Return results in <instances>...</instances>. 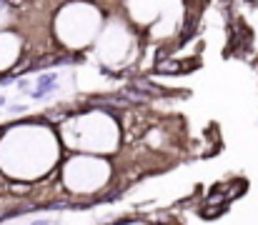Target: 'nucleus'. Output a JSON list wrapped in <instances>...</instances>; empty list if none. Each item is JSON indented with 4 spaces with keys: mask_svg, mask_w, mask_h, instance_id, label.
<instances>
[{
    "mask_svg": "<svg viewBox=\"0 0 258 225\" xmlns=\"http://www.w3.org/2000/svg\"><path fill=\"white\" fill-rule=\"evenodd\" d=\"M53 88H55V73H45V75L38 78V88H35L30 95H33L35 100H40V98H45Z\"/></svg>",
    "mask_w": 258,
    "mask_h": 225,
    "instance_id": "obj_1",
    "label": "nucleus"
},
{
    "mask_svg": "<svg viewBox=\"0 0 258 225\" xmlns=\"http://www.w3.org/2000/svg\"><path fill=\"white\" fill-rule=\"evenodd\" d=\"M33 190H35V185H30V183H25V180H13V183L5 185V193H10V195H15V198L33 195Z\"/></svg>",
    "mask_w": 258,
    "mask_h": 225,
    "instance_id": "obj_2",
    "label": "nucleus"
},
{
    "mask_svg": "<svg viewBox=\"0 0 258 225\" xmlns=\"http://www.w3.org/2000/svg\"><path fill=\"white\" fill-rule=\"evenodd\" d=\"M25 110H28L25 105H8V113H10V115H20V113H25Z\"/></svg>",
    "mask_w": 258,
    "mask_h": 225,
    "instance_id": "obj_3",
    "label": "nucleus"
},
{
    "mask_svg": "<svg viewBox=\"0 0 258 225\" xmlns=\"http://www.w3.org/2000/svg\"><path fill=\"white\" fill-rule=\"evenodd\" d=\"M30 225H55L53 220H48V218H38V220H33Z\"/></svg>",
    "mask_w": 258,
    "mask_h": 225,
    "instance_id": "obj_4",
    "label": "nucleus"
},
{
    "mask_svg": "<svg viewBox=\"0 0 258 225\" xmlns=\"http://www.w3.org/2000/svg\"><path fill=\"white\" fill-rule=\"evenodd\" d=\"M5 103H8V98H5V95L0 93V108H5Z\"/></svg>",
    "mask_w": 258,
    "mask_h": 225,
    "instance_id": "obj_5",
    "label": "nucleus"
}]
</instances>
